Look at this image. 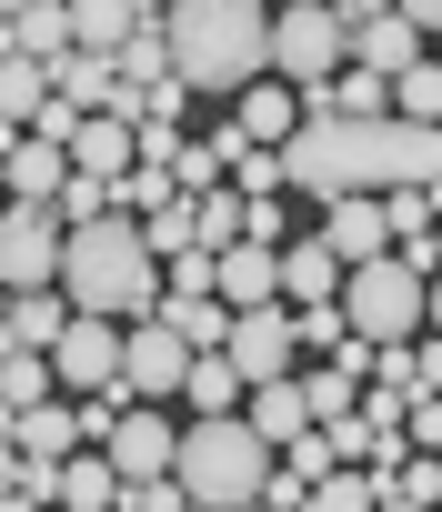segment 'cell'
Segmentation results:
<instances>
[{"instance_id":"6da1fadb","label":"cell","mask_w":442,"mask_h":512,"mask_svg":"<svg viewBox=\"0 0 442 512\" xmlns=\"http://www.w3.org/2000/svg\"><path fill=\"white\" fill-rule=\"evenodd\" d=\"M282 181L302 201H352V191H432L442 181V131L382 111V121H302L282 141Z\"/></svg>"},{"instance_id":"7a4b0ae2","label":"cell","mask_w":442,"mask_h":512,"mask_svg":"<svg viewBox=\"0 0 442 512\" xmlns=\"http://www.w3.org/2000/svg\"><path fill=\"white\" fill-rule=\"evenodd\" d=\"M171 71L201 101H242L272 71V11L262 0H171Z\"/></svg>"},{"instance_id":"3957f363","label":"cell","mask_w":442,"mask_h":512,"mask_svg":"<svg viewBox=\"0 0 442 512\" xmlns=\"http://www.w3.org/2000/svg\"><path fill=\"white\" fill-rule=\"evenodd\" d=\"M61 292H71V312L141 322V312H161V251L141 241L131 211H101V221H81L61 241Z\"/></svg>"},{"instance_id":"277c9868","label":"cell","mask_w":442,"mask_h":512,"mask_svg":"<svg viewBox=\"0 0 442 512\" xmlns=\"http://www.w3.org/2000/svg\"><path fill=\"white\" fill-rule=\"evenodd\" d=\"M181 492L191 502H211V512H242V502H262V482H272V442L242 422V412H211V422H181Z\"/></svg>"},{"instance_id":"5b68a950","label":"cell","mask_w":442,"mask_h":512,"mask_svg":"<svg viewBox=\"0 0 442 512\" xmlns=\"http://www.w3.org/2000/svg\"><path fill=\"white\" fill-rule=\"evenodd\" d=\"M422 292H432V272L412 262V251H382V262H352L342 312H352L362 342H412L422 332Z\"/></svg>"},{"instance_id":"8992f818","label":"cell","mask_w":442,"mask_h":512,"mask_svg":"<svg viewBox=\"0 0 442 512\" xmlns=\"http://www.w3.org/2000/svg\"><path fill=\"white\" fill-rule=\"evenodd\" d=\"M342 61H352V21H342V0H282V11H272V71H282L292 91L332 81Z\"/></svg>"},{"instance_id":"52a82bcc","label":"cell","mask_w":442,"mask_h":512,"mask_svg":"<svg viewBox=\"0 0 442 512\" xmlns=\"http://www.w3.org/2000/svg\"><path fill=\"white\" fill-rule=\"evenodd\" d=\"M61 241H71V221L51 201H11L0 211V282L11 292H61Z\"/></svg>"},{"instance_id":"ba28073f","label":"cell","mask_w":442,"mask_h":512,"mask_svg":"<svg viewBox=\"0 0 442 512\" xmlns=\"http://www.w3.org/2000/svg\"><path fill=\"white\" fill-rule=\"evenodd\" d=\"M121 352H131V322H101V312H71V332L51 342V372L61 392H121Z\"/></svg>"},{"instance_id":"9c48e42d","label":"cell","mask_w":442,"mask_h":512,"mask_svg":"<svg viewBox=\"0 0 442 512\" xmlns=\"http://www.w3.org/2000/svg\"><path fill=\"white\" fill-rule=\"evenodd\" d=\"M91 452H111V472H121V482H151V472H171V462H181V422H171L161 402H121V412H111V432H101Z\"/></svg>"},{"instance_id":"30bf717a","label":"cell","mask_w":442,"mask_h":512,"mask_svg":"<svg viewBox=\"0 0 442 512\" xmlns=\"http://www.w3.org/2000/svg\"><path fill=\"white\" fill-rule=\"evenodd\" d=\"M232 372L262 392V382H292V352H302V322H292V302H262V312H232Z\"/></svg>"},{"instance_id":"8fae6325","label":"cell","mask_w":442,"mask_h":512,"mask_svg":"<svg viewBox=\"0 0 442 512\" xmlns=\"http://www.w3.org/2000/svg\"><path fill=\"white\" fill-rule=\"evenodd\" d=\"M181 382H191V342H181L161 312H141V322H131V352H121V392H131V402H171Z\"/></svg>"},{"instance_id":"7c38bea8","label":"cell","mask_w":442,"mask_h":512,"mask_svg":"<svg viewBox=\"0 0 442 512\" xmlns=\"http://www.w3.org/2000/svg\"><path fill=\"white\" fill-rule=\"evenodd\" d=\"M342 282H352V262L312 231V241H282V302L292 312H312V302H342Z\"/></svg>"},{"instance_id":"4fadbf2b","label":"cell","mask_w":442,"mask_h":512,"mask_svg":"<svg viewBox=\"0 0 442 512\" xmlns=\"http://www.w3.org/2000/svg\"><path fill=\"white\" fill-rule=\"evenodd\" d=\"M322 241L342 251V262H382V251H392V211H382V191L322 201Z\"/></svg>"},{"instance_id":"5bb4252c","label":"cell","mask_w":442,"mask_h":512,"mask_svg":"<svg viewBox=\"0 0 442 512\" xmlns=\"http://www.w3.org/2000/svg\"><path fill=\"white\" fill-rule=\"evenodd\" d=\"M11 442H21V462H71V452H91V412L81 402H31L11 422Z\"/></svg>"},{"instance_id":"9a60e30c","label":"cell","mask_w":442,"mask_h":512,"mask_svg":"<svg viewBox=\"0 0 442 512\" xmlns=\"http://www.w3.org/2000/svg\"><path fill=\"white\" fill-rule=\"evenodd\" d=\"M232 121H242V141H262V151H282L292 131H302V91L282 81V71H262L242 101H232Z\"/></svg>"},{"instance_id":"2e32d148","label":"cell","mask_w":442,"mask_h":512,"mask_svg":"<svg viewBox=\"0 0 442 512\" xmlns=\"http://www.w3.org/2000/svg\"><path fill=\"white\" fill-rule=\"evenodd\" d=\"M221 302H232V312L282 302V251L272 241H232V251H221Z\"/></svg>"},{"instance_id":"e0dca14e","label":"cell","mask_w":442,"mask_h":512,"mask_svg":"<svg viewBox=\"0 0 442 512\" xmlns=\"http://www.w3.org/2000/svg\"><path fill=\"white\" fill-rule=\"evenodd\" d=\"M141 161V131L121 121V111H91L81 131H71V171H91V181H121Z\"/></svg>"},{"instance_id":"ac0fdd59","label":"cell","mask_w":442,"mask_h":512,"mask_svg":"<svg viewBox=\"0 0 442 512\" xmlns=\"http://www.w3.org/2000/svg\"><path fill=\"white\" fill-rule=\"evenodd\" d=\"M352 61H362V71H382V81H402V71L422 61V21H402V11L352 21Z\"/></svg>"},{"instance_id":"d6986e66","label":"cell","mask_w":442,"mask_h":512,"mask_svg":"<svg viewBox=\"0 0 442 512\" xmlns=\"http://www.w3.org/2000/svg\"><path fill=\"white\" fill-rule=\"evenodd\" d=\"M11 51H21V61H41V71H61V61L81 51V31H71V0H31V11L11 21Z\"/></svg>"},{"instance_id":"ffe728a7","label":"cell","mask_w":442,"mask_h":512,"mask_svg":"<svg viewBox=\"0 0 442 512\" xmlns=\"http://www.w3.org/2000/svg\"><path fill=\"white\" fill-rule=\"evenodd\" d=\"M71 332V292H11V332H0V352H51Z\"/></svg>"},{"instance_id":"44dd1931","label":"cell","mask_w":442,"mask_h":512,"mask_svg":"<svg viewBox=\"0 0 442 512\" xmlns=\"http://www.w3.org/2000/svg\"><path fill=\"white\" fill-rule=\"evenodd\" d=\"M61 181H71V151L41 141V131H21L11 141V201H61Z\"/></svg>"},{"instance_id":"7402d4cb","label":"cell","mask_w":442,"mask_h":512,"mask_svg":"<svg viewBox=\"0 0 442 512\" xmlns=\"http://www.w3.org/2000/svg\"><path fill=\"white\" fill-rule=\"evenodd\" d=\"M242 422H252V432H262V442H272V452H292V442H302V432H312V402H302V372H292V382H262V392H252V412H242Z\"/></svg>"},{"instance_id":"603a6c76","label":"cell","mask_w":442,"mask_h":512,"mask_svg":"<svg viewBox=\"0 0 442 512\" xmlns=\"http://www.w3.org/2000/svg\"><path fill=\"white\" fill-rule=\"evenodd\" d=\"M141 21H151L141 0H71V31H81V51H101V61H121V41H131Z\"/></svg>"},{"instance_id":"cb8c5ba5","label":"cell","mask_w":442,"mask_h":512,"mask_svg":"<svg viewBox=\"0 0 442 512\" xmlns=\"http://www.w3.org/2000/svg\"><path fill=\"white\" fill-rule=\"evenodd\" d=\"M242 372H232V352H191V382H181V402H191V422H211V412H242Z\"/></svg>"},{"instance_id":"d4e9b609","label":"cell","mask_w":442,"mask_h":512,"mask_svg":"<svg viewBox=\"0 0 442 512\" xmlns=\"http://www.w3.org/2000/svg\"><path fill=\"white\" fill-rule=\"evenodd\" d=\"M121 492H131V482L111 472V452H71V462H61V512H111Z\"/></svg>"},{"instance_id":"484cf974","label":"cell","mask_w":442,"mask_h":512,"mask_svg":"<svg viewBox=\"0 0 442 512\" xmlns=\"http://www.w3.org/2000/svg\"><path fill=\"white\" fill-rule=\"evenodd\" d=\"M382 492H392V472H372V462H332V472L312 482V502H302V512H372Z\"/></svg>"},{"instance_id":"4316f807","label":"cell","mask_w":442,"mask_h":512,"mask_svg":"<svg viewBox=\"0 0 442 512\" xmlns=\"http://www.w3.org/2000/svg\"><path fill=\"white\" fill-rule=\"evenodd\" d=\"M41 101H51V71H41V61H21V51H0V121L31 131V121H41Z\"/></svg>"},{"instance_id":"83f0119b","label":"cell","mask_w":442,"mask_h":512,"mask_svg":"<svg viewBox=\"0 0 442 512\" xmlns=\"http://www.w3.org/2000/svg\"><path fill=\"white\" fill-rule=\"evenodd\" d=\"M51 91H61V101H81V111H111V101H121V71H111L101 51H71V61L51 71Z\"/></svg>"},{"instance_id":"f1b7e54d","label":"cell","mask_w":442,"mask_h":512,"mask_svg":"<svg viewBox=\"0 0 442 512\" xmlns=\"http://www.w3.org/2000/svg\"><path fill=\"white\" fill-rule=\"evenodd\" d=\"M0 402H11V412H31V402H61V372H51V352H0Z\"/></svg>"},{"instance_id":"f546056e","label":"cell","mask_w":442,"mask_h":512,"mask_svg":"<svg viewBox=\"0 0 442 512\" xmlns=\"http://www.w3.org/2000/svg\"><path fill=\"white\" fill-rule=\"evenodd\" d=\"M161 322H171L191 352H221V342H232V302H221V292H211V302H161Z\"/></svg>"},{"instance_id":"4dcf8cb0","label":"cell","mask_w":442,"mask_h":512,"mask_svg":"<svg viewBox=\"0 0 442 512\" xmlns=\"http://www.w3.org/2000/svg\"><path fill=\"white\" fill-rule=\"evenodd\" d=\"M111 71H121L131 91H151V81H171V31H161V21H141V31L121 41V61H111Z\"/></svg>"},{"instance_id":"1f68e13d","label":"cell","mask_w":442,"mask_h":512,"mask_svg":"<svg viewBox=\"0 0 442 512\" xmlns=\"http://www.w3.org/2000/svg\"><path fill=\"white\" fill-rule=\"evenodd\" d=\"M392 111L422 121V131H442V61H412V71L392 81Z\"/></svg>"},{"instance_id":"d6a6232c","label":"cell","mask_w":442,"mask_h":512,"mask_svg":"<svg viewBox=\"0 0 442 512\" xmlns=\"http://www.w3.org/2000/svg\"><path fill=\"white\" fill-rule=\"evenodd\" d=\"M302 402H312V422H352V412H362V382L322 362V372H302Z\"/></svg>"},{"instance_id":"836d02e7","label":"cell","mask_w":442,"mask_h":512,"mask_svg":"<svg viewBox=\"0 0 442 512\" xmlns=\"http://www.w3.org/2000/svg\"><path fill=\"white\" fill-rule=\"evenodd\" d=\"M51 211H61V221H71V231H81V221H101V211H121V181H91V171H71V181H61V201H51Z\"/></svg>"},{"instance_id":"e575fe53","label":"cell","mask_w":442,"mask_h":512,"mask_svg":"<svg viewBox=\"0 0 442 512\" xmlns=\"http://www.w3.org/2000/svg\"><path fill=\"white\" fill-rule=\"evenodd\" d=\"M171 201H181V181H171V171H151V161H131V171H121V211H131V221H151V211H171Z\"/></svg>"},{"instance_id":"d590c367","label":"cell","mask_w":442,"mask_h":512,"mask_svg":"<svg viewBox=\"0 0 442 512\" xmlns=\"http://www.w3.org/2000/svg\"><path fill=\"white\" fill-rule=\"evenodd\" d=\"M221 171H232V161H221L211 141H181V161H171V181H181L191 201H201V191H221Z\"/></svg>"},{"instance_id":"8d00e7d4","label":"cell","mask_w":442,"mask_h":512,"mask_svg":"<svg viewBox=\"0 0 442 512\" xmlns=\"http://www.w3.org/2000/svg\"><path fill=\"white\" fill-rule=\"evenodd\" d=\"M141 241L161 251V262H171V251H191V241H201V231H191V191H181L171 211H151V221H141Z\"/></svg>"},{"instance_id":"74e56055","label":"cell","mask_w":442,"mask_h":512,"mask_svg":"<svg viewBox=\"0 0 442 512\" xmlns=\"http://www.w3.org/2000/svg\"><path fill=\"white\" fill-rule=\"evenodd\" d=\"M232 191H242V201L282 191V151H262V141H252V151H232Z\"/></svg>"},{"instance_id":"f35d334b","label":"cell","mask_w":442,"mask_h":512,"mask_svg":"<svg viewBox=\"0 0 442 512\" xmlns=\"http://www.w3.org/2000/svg\"><path fill=\"white\" fill-rule=\"evenodd\" d=\"M372 382H382V392H422V362H412V342H382V352H372Z\"/></svg>"},{"instance_id":"ab89813d","label":"cell","mask_w":442,"mask_h":512,"mask_svg":"<svg viewBox=\"0 0 442 512\" xmlns=\"http://www.w3.org/2000/svg\"><path fill=\"white\" fill-rule=\"evenodd\" d=\"M402 432H412V452H442V392H412L402 402Z\"/></svg>"},{"instance_id":"60d3db41","label":"cell","mask_w":442,"mask_h":512,"mask_svg":"<svg viewBox=\"0 0 442 512\" xmlns=\"http://www.w3.org/2000/svg\"><path fill=\"white\" fill-rule=\"evenodd\" d=\"M282 462H292V472H302V482H322V472H332V462H342V452H332V432H302V442H292V452H282Z\"/></svg>"},{"instance_id":"b9f144b4","label":"cell","mask_w":442,"mask_h":512,"mask_svg":"<svg viewBox=\"0 0 442 512\" xmlns=\"http://www.w3.org/2000/svg\"><path fill=\"white\" fill-rule=\"evenodd\" d=\"M141 161L171 171V161H181V131H171V121H141Z\"/></svg>"},{"instance_id":"7bdbcfd3","label":"cell","mask_w":442,"mask_h":512,"mask_svg":"<svg viewBox=\"0 0 442 512\" xmlns=\"http://www.w3.org/2000/svg\"><path fill=\"white\" fill-rule=\"evenodd\" d=\"M252 241H272V251H282V191H262V201H252Z\"/></svg>"},{"instance_id":"ee69618b","label":"cell","mask_w":442,"mask_h":512,"mask_svg":"<svg viewBox=\"0 0 442 512\" xmlns=\"http://www.w3.org/2000/svg\"><path fill=\"white\" fill-rule=\"evenodd\" d=\"M412 362H422V392H442V342H412Z\"/></svg>"},{"instance_id":"f6af8a7d","label":"cell","mask_w":442,"mask_h":512,"mask_svg":"<svg viewBox=\"0 0 442 512\" xmlns=\"http://www.w3.org/2000/svg\"><path fill=\"white\" fill-rule=\"evenodd\" d=\"M372 512H442V502H422V492H402V482H392V492H382Z\"/></svg>"},{"instance_id":"bcb514c9","label":"cell","mask_w":442,"mask_h":512,"mask_svg":"<svg viewBox=\"0 0 442 512\" xmlns=\"http://www.w3.org/2000/svg\"><path fill=\"white\" fill-rule=\"evenodd\" d=\"M382 11H402V0H342V21H382Z\"/></svg>"},{"instance_id":"7dc6e473","label":"cell","mask_w":442,"mask_h":512,"mask_svg":"<svg viewBox=\"0 0 442 512\" xmlns=\"http://www.w3.org/2000/svg\"><path fill=\"white\" fill-rule=\"evenodd\" d=\"M402 21H422V31H442V0H402Z\"/></svg>"},{"instance_id":"c3c4849f","label":"cell","mask_w":442,"mask_h":512,"mask_svg":"<svg viewBox=\"0 0 442 512\" xmlns=\"http://www.w3.org/2000/svg\"><path fill=\"white\" fill-rule=\"evenodd\" d=\"M422 322H432V332H442V272H432V292H422Z\"/></svg>"},{"instance_id":"681fc988","label":"cell","mask_w":442,"mask_h":512,"mask_svg":"<svg viewBox=\"0 0 442 512\" xmlns=\"http://www.w3.org/2000/svg\"><path fill=\"white\" fill-rule=\"evenodd\" d=\"M21 11H31V0H0V21H21Z\"/></svg>"},{"instance_id":"f907efd6","label":"cell","mask_w":442,"mask_h":512,"mask_svg":"<svg viewBox=\"0 0 442 512\" xmlns=\"http://www.w3.org/2000/svg\"><path fill=\"white\" fill-rule=\"evenodd\" d=\"M432 272H442V221H432Z\"/></svg>"},{"instance_id":"816d5d0a","label":"cell","mask_w":442,"mask_h":512,"mask_svg":"<svg viewBox=\"0 0 442 512\" xmlns=\"http://www.w3.org/2000/svg\"><path fill=\"white\" fill-rule=\"evenodd\" d=\"M0 191H11V151H0Z\"/></svg>"},{"instance_id":"f5cc1de1","label":"cell","mask_w":442,"mask_h":512,"mask_svg":"<svg viewBox=\"0 0 442 512\" xmlns=\"http://www.w3.org/2000/svg\"><path fill=\"white\" fill-rule=\"evenodd\" d=\"M181 512H211V502H181Z\"/></svg>"},{"instance_id":"db71d44e","label":"cell","mask_w":442,"mask_h":512,"mask_svg":"<svg viewBox=\"0 0 442 512\" xmlns=\"http://www.w3.org/2000/svg\"><path fill=\"white\" fill-rule=\"evenodd\" d=\"M242 512H272V502H242Z\"/></svg>"},{"instance_id":"11a10c76","label":"cell","mask_w":442,"mask_h":512,"mask_svg":"<svg viewBox=\"0 0 442 512\" xmlns=\"http://www.w3.org/2000/svg\"><path fill=\"white\" fill-rule=\"evenodd\" d=\"M432 61H442V51H432Z\"/></svg>"},{"instance_id":"9f6ffc18","label":"cell","mask_w":442,"mask_h":512,"mask_svg":"<svg viewBox=\"0 0 442 512\" xmlns=\"http://www.w3.org/2000/svg\"><path fill=\"white\" fill-rule=\"evenodd\" d=\"M111 512H121V502H111Z\"/></svg>"}]
</instances>
